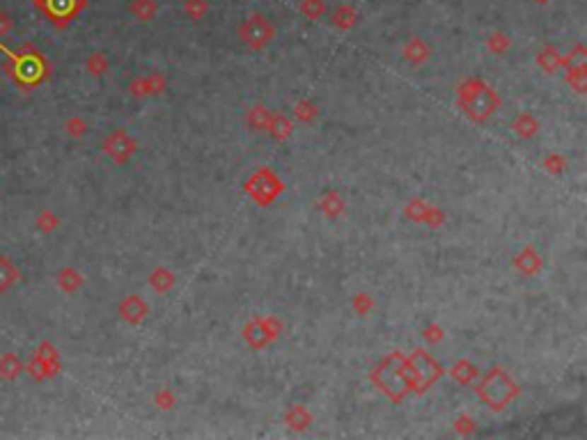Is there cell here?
Returning <instances> with one entry per match:
<instances>
[{
    "instance_id": "obj_1",
    "label": "cell",
    "mask_w": 587,
    "mask_h": 440,
    "mask_svg": "<svg viewBox=\"0 0 587 440\" xmlns=\"http://www.w3.org/2000/svg\"><path fill=\"white\" fill-rule=\"evenodd\" d=\"M0 51L7 53L9 62H12V73L14 78L21 83V85H35V83L42 81V73H44V64L40 60V55H16V53H9L3 44H0Z\"/></svg>"
},
{
    "instance_id": "obj_2",
    "label": "cell",
    "mask_w": 587,
    "mask_h": 440,
    "mask_svg": "<svg viewBox=\"0 0 587 440\" xmlns=\"http://www.w3.org/2000/svg\"><path fill=\"white\" fill-rule=\"evenodd\" d=\"M18 283V268L7 257L0 255V294L9 292Z\"/></svg>"
},
{
    "instance_id": "obj_3",
    "label": "cell",
    "mask_w": 587,
    "mask_h": 440,
    "mask_svg": "<svg viewBox=\"0 0 587 440\" xmlns=\"http://www.w3.org/2000/svg\"><path fill=\"white\" fill-rule=\"evenodd\" d=\"M21 371H23V364H21V360H18V355L5 353L3 358H0V379L14 381Z\"/></svg>"
},
{
    "instance_id": "obj_4",
    "label": "cell",
    "mask_w": 587,
    "mask_h": 440,
    "mask_svg": "<svg viewBox=\"0 0 587 440\" xmlns=\"http://www.w3.org/2000/svg\"><path fill=\"white\" fill-rule=\"evenodd\" d=\"M49 3L51 16H67L71 14V3L74 0H46Z\"/></svg>"
},
{
    "instance_id": "obj_5",
    "label": "cell",
    "mask_w": 587,
    "mask_h": 440,
    "mask_svg": "<svg viewBox=\"0 0 587 440\" xmlns=\"http://www.w3.org/2000/svg\"><path fill=\"white\" fill-rule=\"evenodd\" d=\"M12 25H14L12 16H9L7 12H0V37H5L9 30H12Z\"/></svg>"
}]
</instances>
